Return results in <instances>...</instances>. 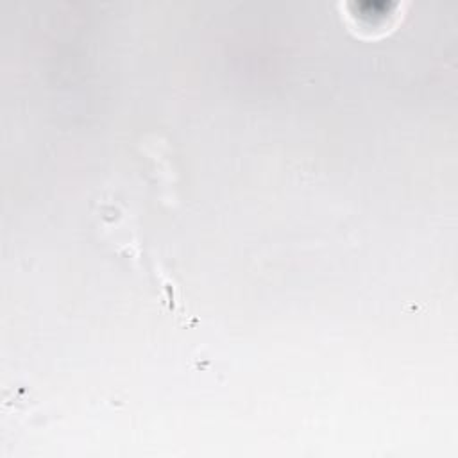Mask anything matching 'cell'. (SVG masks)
<instances>
[{
	"label": "cell",
	"mask_w": 458,
	"mask_h": 458,
	"mask_svg": "<svg viewBox=\"0 0 458 458\" xmlns=\"http://www.w3.org/2000/svg\"><path fill=\"white\" fill-rule=\"evenodd\" d=\"M404 2L397 0H363V2H340L345 20L358 34L376 36L386 32L403 14Z\"/></svg>",
	"instance_id": "1"
}]
</instances>
